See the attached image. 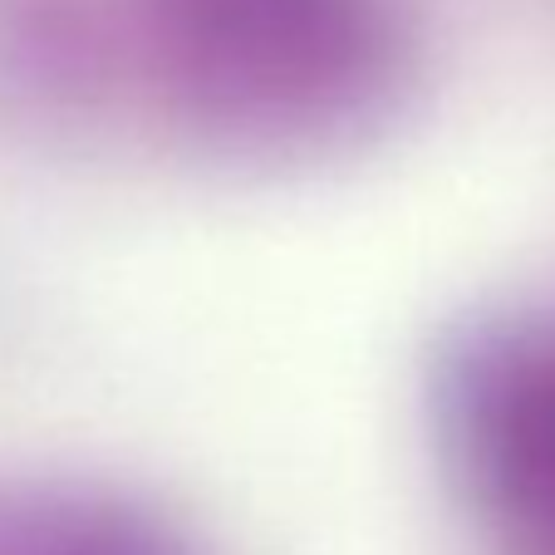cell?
Here are the masks:
<instances>
[{"instance_id":"6da1fadb","label":"cell","mask_w":555,"mask_h":555,"mask_svg":"<svg viewBox=\"0 0 555 555\" xmlns=\"http://www.w3.org/2000/svg\"><path fill=\"white\" fill-rule=\"evenodd\" d=\"M35 89L128 94L221 153L300 157L384 124L413 79L409 0H21Z\"/></svg>"},{"instance_id":"3957f363","label":"cell","mask_w":555,"mask_h":555,"mask_svg":"<svg viewBox=\"0 0 555 555\" xmlns=\"http://www.w3.org/2000/svg\"><path fill=\"white\" fill-rule=\"evenodd\" d=\"M0 555H211L178 516L69 477H0Z\"/></svg>"},{"instance_id":"7a4b0ae2","label":"cell","mask_w":555,"mask_h":555,"mask_svg":"<svg viewBox=\"0 0 555 555\" xmlns=\"http://www.w3.org/2000/svg\"><path fill=\"white\" fill-rule=\"evenodd\" d=\"M438 442L496 555H555V320H502L438 359Z\"/></svg>"}]
</instances>
